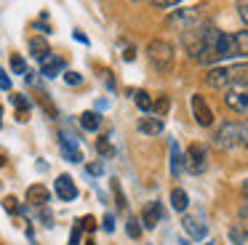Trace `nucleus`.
<instances>
[{
    "instance_id": "nucleus-3",
    "label": "nucleus",
    "mask_w": 248,
    "mask_h": 245,
    "mask_svg": "<svg viewBox=\"0 0 248 245\" xmlns=\"http://www.w3.org/2000/svg\"><path fill=\"white\" fill-rule=\"evenodd\" d=\"M147 59H150V64L157 69V72H168V69L173 67L176 53H173V46L168 40L155 37V40H150V46H147Z\"/></svg>"
},
{
    "instance_id": "nucleus-28",
    "label": "nucleus",
    "mask_w": 248,
    "mask_h": 245,
    "mask_svg": "<svg viewBox=\"0 0 248 245\" xmlns=\"http://www.w3.org/2000/svg\"><path fill=\"white\" fill-rule=\"evenodd\" d=\"M96 149H99V154H102V157H109V154H115L112 144H109L107 138H99V141H96Z\"/></svg>"
},
{
    "instance_id": "nucleus-38",
    "label": "nucleus",
    "mask_w": 248,
    "mask_h": 245,
    "mask_svg": "<svg viewBox=\"0 0 248 245\" xmlns=\"http://www.w3.org/2000/svg\"><path fill=\"white\" fill-rule=\"evenodd\" d=\"M123 59H125V61H134V59H136V48L128 46V48L123 51Z\"/></svg>"
},
{
    "instance_id": "nucleus-6",
    "label": "nucleus",
    "mask_w": 248,
    "mask_h": 245,
    "mask_svg": "<svg viewBox=\"0 0 248 245\" xmlns=\"http://www.w3.org/2000/svg\"><path fill=\"white\" fill-rule=\"evenodd\" d=\"M214 144L219 149L237 147V144H240V125H237V122H232V120L221 122V125L216 128V133H214Z\"/></svg>"
},
{
    "instance_id": "nucleus-11",
    "label": "nucleus",
    "mask_w": 248,
    "mask_h": 245,
    "mask_svg": "<svg viewBox=\"0 0 248 245\" xmlns=\"http://www.w3.org/2000/svg\"><path fill=\"white\" fill-rule=\"evenodd\" d=\"M182 227H184V232H187L192 240H203L205 234H208V227H205L203 218H198V216H184Z\"/></svg>"
},
{
    "instance_id": "nucleus-35",
    "label": "nucleus",
    "mask_w": 248,
    "mask_h": 245,
    "mask_svg": "<svg viewBox=\"0 0 248 245\" xmlns=\"http://www.w3.org/2000/svg\"><path fill=\"white\" fill-rule=\"evenodd\" d=\"M0 91H11V77L6 75L3 67H0Z\"/></svg>"
},
{
    "instance_id": "nucleus-34",
    "label": "nucleus",
    "mask_w": 248,
    "mask_h": 245,
    "mask_svg": "<svg viewBox=\"0 0 248 245\" xmlns=\"http://www.w3.org/2000/svg\"><path fill=\"white\" fill-rule=\"evenodd\" d=\"M237 125H240V144H243V147H248V117L243 122H237Z\"/></svg>"
},
{
    "instance_id": "nucleus-37",
    "label": "nucleus",
    "mask_w": 248,
    "mask_h": 245,
    "mask_svg": "<svg viewBox=\"0 0 248 245\" xmlns=\"http://www.w3.org/2000/svg\"><path fill=\"white\" fill-rule=\"evenodd\" d=\"M80 224H75V229H72V234H70V245H80Z\"/></svg>"
},
{
    "instance_id": "nucleus-44",
    "label": "nucleus",
    "mask_w": 248,
    "mask_h": 245,
    "mask_svg": "<svg viewBox=\"0 0 248 245\" xmlns=\"http://www.w3.org/2000/svg\"><path fill=\"white\" fill-rule=\"evenodd\" d=\"M179 245H187V240H182V243H179Z\"/></svg>"
},
{
    "instance_id": "nucleus-39",
    "label": "nucleus",
    "mask_w": 248,
    "mask_h": 245,
    "mask_svg": "<svg viewBox=\"0 0 248 245\" xmlns=\"http://www.w3.org/2000/svg\"><path fill=\"white\" fill-rule=\"evenodd\" d=\"M75 40H78V43H83V46H88V37L83 35L80 30H75Z\"/></svg>"
},
{
    "instance_id": "nucleus-30",
    "label": "nucleus",
    "mask_w": 248,
    "mask_h": 245,
    "mask_svg": "<svg viewBox=\"0 0 248 245\" xmlns=\"http://www.w3.org/2000/svg\"><path fill=\"white\" fill-rule=\"evenodd\" d=\"M78 224H80V229H86V232H93V229H96V218L93 216H83Z\"/></svg>"
},
{
    "instance_id": "nucleus-43",
    "label": "nucleus",
    "mask_w": 248,
    "mask_h": 245,
    "mask_svg": "<svg viewBox=\"0 0 248 245\" xmlns=\"http://www.w3.org/2000/svg\"><path fill=\"white\" fill-rule=\"evenodd\" d=\"M86 245H96V243H93V240H88V243H86Z\"/></svg>"
},
{
    "instance_id": "nucleus-25",
    "label": "nucleus",
    "mask_w": 248,
    "mask_h": 245,
    "mask_svg": "<svg viewBox=\"0 0 248 245\" xmlns=\"http://www.w3.org/2000/svg\"><path fill=\"white\" fill-rule=\"evenodd\" d=\"M152 109H155V115H157V117L166 115V112L171 109V99H168V96H160L157 101H152Z\"/></svg>"
},
{
    "instance_id": "nucleus-7",
    "label": "nucleus",
    "mask_w": 248,
    "mask_h": 245,
    "mask_svg": "<svg viewBox=\"0 0 248 245\" xmlns=\"http://www.w3.org/2000/svg\"><path fill=\"white\" fill-rule=\"evenodd\" d=\"M184 168L195 176L205 173V170H208V149H205L203 144H192V147L187 149V154H184Z\"/></svg>"
},
{
    "instance_id": "nucleus-45",
    "label": "nucleus",
    "mask_w": 248,
    "mask_h": 245,
    "mask_svg": "<svg viewBox=\"0 0 248 245\" xmlns=\"http://www.w3.org/2000/svg\"><path fill=\"white\" fill-rule=\"evenodd\" d=\"M205 245H211V243H205Z\"/></svg>"
},
{
    "instance_id": "nucleus-8",
    "label": "nucleus",
    "mask_w": 248,
    "mask_h": 245,
    "mask_svg": "<svg viewBox=\"0 0 248 245\" xmlns=\"http://www.w3.org/2000/svg\"><path fill=\"white\" fill-rule=\"evenodd\" d=\"M189 104H192L195 122H198L200 128H211V125H214V109L208 107V101H205V96L195 93L192 99H189Z\"/></svg>"
},
{
    "instance_id": "nucleus-13",
    "label": "nucleus",
    "mask_w": 248,
    "mask_h": 245,
    "mask_svg": "<svg viewBox=\"0 0 248 245\" xmlns=\"http://www.w3.org/2000/svg\"><path fill=\"white\" fill-rule=\"evenodd\" d=\"M59 149H62V154H64L70 163H83V152H80V147L75 144V138H70V136H62V141H59Z\"/></svg>"
},
{
    "instance_id": "nucleus-1",
    "label": "nucleus",
    "mask_w": 248,
    "mask_h": 245,
    "mask_svg": "<svg viewBox=\"0 0 248 245\" xmlns=\"http://www.w3.org/2000/svg\"><path fill=\"white\" fill-rule=\"evenodd\" d=\"M182 46L189 59L216 67L230 59H248V32H221L211 24H200L189 32H182Z\"/></svg>"
},
{
    "instance_id": "nucleus-32",
    "label": "nucleus",
    "mask_w": 248,
    "mask_h": 245,
    "mask_svg": "<svg viewBox=\"0 0 248 245\" xmlns=\"http://www.w3.org/2000/svg\"><path fill=\"white\" fill-rule=\"evenodd\" d=\"M102 229L104 232H115V216L112 213H107V216L102 218Z\"/></svg>"
},
{
    "instance_id": "nucleus-19",
    "label": "nucleus",
    "mask_w": 248,
    "mask_h": 245,
    "mask_svg": "<svg viewBox=\"0 0 248 245\" xmlns=\"http://www.w3.org/2000/svg\"><path fill=\"white\" fill-rule=\"evenodd\" d=\"M78 122H80L83 131H99L102 128V115L99 112H83Z\"/></svg>"
},
{
    "instance_id": "nucleus-17",
    "label": "nucleus",
    "mask_w": 248,
    "mask_h": 245,
    "mask_svg": "<svg viewBox=\"0 0 248 245\" xmlns=\"http://www.w3.org/2000/svg\"><path fill=\"white\" fill-rule=\"evenodd\" d=\"M139 131L147 133V136H157V133H163V117H141L139 120Z\"/></svg>"
},
{
    "instance_id": "nucleus-15",
    "label": "nucleus",
    "mask_w": 248,
    "mask_h": 245,
    "mask_svg": "<svg viewBox=\"0 0 248 245\" xmlns=\"http://www.w3.org/2000/svg\"><path fill=\"white\" fill-rule=\"evenodd\" d=\"M11 104L16 107V120L27 122V120H30V112H32V104H30V99H27V96L14 93V96H11Z\"/></svg>"
},
{
    "instance_id": "nucleus-31",
    "label": "nucleus",
    "mask_w": 248,
    "mask_h": 245,
    "mask_svg": "<svg viewBox=\"0 0 248 245\" xmlns=\"http://www.w3.org/2000/svg\"><path fill=\"white\" fill-rule=\"evenodd\" d=\"M235 8H237V16H240V19L248 24V0H237Z\"/></svg>"
},
{
    "instance_id": "nucleus-36",
    "label": "nucleus",
    "mask_w": 248,
    "mask_h": 245,
    "mask_svg": "<svg viewBox=\"0 0 248 245\" xmlns=\"http://www.w3.org/2000/svg\"><path fill=\"white\" fill-rule=\"evenodd\" d=\"M152 3H155L157 8H173V5L184 3V0H152Z\"/></svg>"
},
{
    "instance_id": "nucleus-27",
    "label": "nucleus",
    "mask_w": 248,
    "mask_h": 245,
    "mask_svg": "<svg viewBox=\"0 0 248 245\" xmlns=\"http://www.w3.org/2000/svg\"><path fill=\"white\" fill-rule=\"evenodd\" d=\"M141 229H144V227H141V221L131 216V218H128V234H131L134 240H139V237H141Z\"/></svg>"
},
{
    "instance_id": "nucleus-40",
    "label": "nucleus",
    "mask_w": 248,
    "mask_h": 245,
    "mask_svg": "<svg viewBox=\"0 0 248 245\" xmlns=\"http://www.w3.org/2000/svg\"><path fill=\"white\" fill-rule=\"evenodd\" d=\"M240 192H243V197H246V200H248V179H246V181H243V186H240Z\"/></svg>"
},
{
    "instance_id": "nucleus-12",
    "label": "nucleus",
    "mask_w": 248,
    "mask_h": 245,
    "mask_svg": "<svg viewBox=\"0 0 248 245\" xmlns=\"http://www.w3.org/2000/svg\"><path fill=\"white\" fill-rule=\"evenodd\" d=\"M64 67H67L64 59L51 53L48 59H43V61H40V75H46V77H56V75L64 72Z\"/></svg>"
},
{
    "instance_id": "nucleus-4",
    "label": "nucleus",
    "mask_w": 248,
    "mask_h": 245,
    "mask_svg": "<svg viewBox=\"0 0 248 245\" xmlns=\"http://www.w3.org/2000/svg\"><path fill=\"white\" fill-rule=\"evenodd\" d=\"M203 5H195V8H182V11H173L171 16H168L166 27H171V30L176 32H189L195 30V27L203 24Z\"/></svg>"
},
{
    "instance_id": "nucleus-33",
    "label": "nucleus",
    "mask_w": 248,
    "mask_h": 245,
    "mask_svg": "<svg viewBox=\"0 0 248 245\" xmlns=\"http://www.w3.org/2000/svg\"><path fill=\"white\" fill-rule=\"evenodd\" d=\"M86 170H88L91 176H102V173H104V163H88Z\"/></svg>"
},
{
    "instance_id": "nucleus-5",
    "label": "nucleus",
    "mask_w": 248,
    "mask_h": 245,
    "mask_svg": "<svg viewBox=\"0 0 248 245\" xmlns=\"http://www.w3.org/2000/svg\"><path fill=\"white\" fill-rule=\"evenodd\" d=\"M224 104L230 107L232 112H243L248 115V80L243 83H235L224 91Z\"/></svg>"
},
{
    "instance_id": "nucleus-18",
    "label": "nucleus",
    "mask_w": 248,
    "mask_h": 245,
    "mask_svg": "<svg viewBox=\"0 0 248 245\" xmlns=\"http://www.w3.org/2000/svg\"><path fill=\"white\" fill-rule=\"evenodd\" d=\"M171 208H173L176 213H184V211L189 208V195L182 189V186H176V189L171 192Z\"/></svg>"
},
{
    "instance_id": "nucleus-42",
    "label": "nucleus",
    "mask_w": 248,
    "mask_h": 245,
    "mask_svg": "<svg viewBox=\"0 0 248 245\" xmlns=\"http://www.w3.org/2000/svg\"><path fill=\"white\" fill-rule=\"evenodd\" d=\"M0 117H3V107H0ZM0 125H3V120H0Z\"/></svg>"
},
{
    "instance_id": "nucleus-9",
    "label": "nucleus",
    "mask_w": 248,
    "mask_h": 245,
    "mask_svg": "<svg viewBox=\"0 0 248 245\" xmlns=\"http://www.w3.org/2000/svg\"><path fill=\"white\" fill-rule=\"evenodd\" d=\"M160 218H163V205L157 200H152V202H147L144 205V211H141V227L144 229H155L157 224H160Z\"/></svg>"
},
{
    "instance_id": "nucleus-21",
    "label": "nucleus",
    "mask_w": 248,
    "mask_h": 245,
    "mask_svg": "<svg viewBox=\"0 0 248 245\" xmlns=\"http://www.w3.org/2000/svg\"><path fill=\"white\" fill-rule=\"evenodd\" d=\"M134 101H136V107L147 115V112H152V101H155V99H152L144 88H139V91H134Z\"/></svg>"
},
{
    "instance_id": "nucleus-10",
    "label": "nucleus",
    "mask_w": 248,
    "mask_h": 245,
    "mask_svg": "<svg viewBox=\"0 0 248 245\" xmlns=\"http://www.w3.org/2000/svg\"><path fill=\"white\" fill-rule=\"evenodd\" d=\"M56 195H59L62 202H72V200H75V197H78V186H75V181H72V176L62 173L59 179H56Z\"/></svg>"
},
{
    "instance_id": "nucleus-29",
    "label": "nucleus",
    "mask_w": 248,
    "mask_h": 245,
    "mask_svg": "<svg viewBox=\"0 0 248 245\" xmlns=\"http://www.w3.org/2000/svg\"><path fill=\"white\" fill-rule=\"evenodd\" d=\"M3 208H6L8 213H19V200L14 195H8L6 200H3Z\"/></svg>"
},
{
    "instance_id": "nucleus-20",
    "label": "nucleus",
    "mask_w": 248,
    "mask_h": 245,
    "mask_svg": "<svg viewBox=\"0 0 248 245\" xmlns=\"http://www.w3.org/2000/svg\"><path fill=\"white\" fill-rule=\"evenodd\" d=\"M182 170H184V154H182V149H179V144L171 141V173L182 176Z\"/></svg>"
},
{
    "instance_id": "nucleus-14",
    "label": "nucleus",
    "mask_w": 248,
    "mask_h": 245,
    "mask_svg": "<svg viewBox=\"0 0 248 245\" xmlns=\"http://www.w3.org/2000/svg\"><path fill=\"white\" fill-rule=\"evenodd\" d=\"M48 197H51V192L46 189L43 184H35V186H30V189H27V202H30V205H35V208H46Z\"/></svg>"
},
{
    "instance_id": "nucleus-41",
    "label": "nucleus",
    "mask_w": 248,
    "mask_h": 245,
    "mask_svg": "<svg viewBox=\"0 0 248 245\" xmlns=\"http://www.w3.org/2000/svg\"><path fill=\"white\" fill-rule=\"evenodd\" d=\"M6 160H8V157H6V152H3V149H0V168H3V165H6Z\"/></svg>"
},
{
    "instance_id": "nucleus-2",
    "label": "nucleus",
    "mask_w": 248,
    "mask_h": 245,
    "mask_svg": "<svg viewBox=\"0 0 248 245\" xmlns=\"http://www.w3.org/2000/svg\"><path fill=\"white\" fill-rule=\"evenodd\" d=\"M248 80V64H227V67H211L205 75V85L214 91H227L230 85Z\"/></svg>"
},
{
    "instance_id": "nucleus-16",
    "label": "nucleus",
    "mask_w": 248,
    "mask_h": 245,
    "mask_svg": "<svg viewBox=\"0 0 248 245\" xmlns=\"http://www.w3.org/2000/svg\"><path fill=\"white\" fill-rule=\"evenodd\" d=\"M30 53H32L38 61H43V59H48L51 56V46H48V40L46 37H32L30 40Z\"/></svg>"
},
{
    "instance_id": "nucleus-22",
    "label": "nucleus",
    "mask_w": 248,
    "mask_h": 245,
    "mask_svg": "<svg viewBox=\"0 0 248 245\" xmlns=\"http://www.w3.org/2000/svg\"><path fill=\"white\" fill-rule=\"evenodd\" d=\"M112 195H115V205H118L120 211H125V208H128V202H125L123 186H120V181H118V179H112Z\"/></svg>"
},
{
    "instance_id": "nucleus-23",
    "label": "nucleus",
    "mask_w": 248,
    "mask_h": 245,
    "mask_svg": "<svg viewBox=\"0 0 248 245\" xmlns=\"http://www.w3.org/2000/svg\"><path fill=\"white\" fill-rule=\"evenodd\" d=\"M62 80H64L67 85H83V75L80 72H75V69H67V72H62Z\"/></svg>"
},
{
    "instance_id": "nucleus-24",
    "label": "nucleus",
    "mask_w": 248,
    "mask_h": 245,
    "mask_svg": "<svg viewBox=\"0 0 248 245\" xmlns=\"http://www.w3.org/2000/svg\"><path fill=\"white\" fill-rule=\"evenodd\" d=\"M230 240H232V245H246L248 232H246V229H240V227H232L230 229Z\"/></svg>"
},
{
    "instance_id": "nucleus-26",
    "label": "nucleus",
    "mask_w": 248,
    "mask_h": 245,
    "mask_svg": "<svg viewBox=\"0 0 248 245\" xmlns=\"http://www.w3.org/2000/svg\"><path fill=\"white\" fill-rule=\"evenodd\" d=\"M11 72L14 75H24V72H27V64H24V59L19 56V53H14V56H11Z\"/></svg>"
}]
</instances>
